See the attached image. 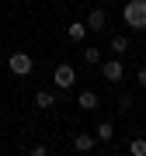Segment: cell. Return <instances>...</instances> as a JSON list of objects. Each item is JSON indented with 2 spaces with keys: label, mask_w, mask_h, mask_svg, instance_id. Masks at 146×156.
<instances>
[{
  "label": "cell",
  "mask_w": 146,
  "mask_h": 156,
  "mask_svg": "<svg viewBox=\"0 0 146 156\" xmlns=\"http://www.w3.org/2000/svg\"><path fill=\"white\" fill-rule=\"evenodd\" d=\"M94 146H97V135H90V132H77L73 135V149L77 153H90Z\"/></svg>",
  "instance_id": "5b68a950"
},
{
  "label": "cell",
  "mask_w": 146,
  "mask_h": 156,
  "mask_svg": "<svg viewBox=\"0 0 146 156\" xmlns=\"http://www.w3.org/2000/svg\"><path fill=\"white\" fill-rule=\"evenodd\" d=\"M94 135H97V139H101V142H111V135H115V125H111V122H97Z\"/></svg>",
  "instance_id": "9c48e42d"
},
{
  "label": "cell",
  "mask_w": 146,
  "mask_h": 156,
  "mask_svg": "<svg viewBox=\"0 0 146 156\" xmlns=\"http://www.w3.org/2000/svg\"><path fill=\"white\" fill-rule=\"evenodd\" d=\"M136 83H139V87H146V66H143L139 73H136Z\"/></svg>",
  "instance_id": "9a60e30c"
},
{
  "label": "cell",
  "mask_w": 146,
  "mask_h": 156,
  "mask_svg": "<svg viewBox=\"0 0 146 156\" xmlns=\"http://www.w3.org/2000/svg\"><path fill=\"white\" fill-rule=\"evenodd\" d=\"M129 153L132 156H146V139H132L129 142Z\"/></svg>",
  "instance_id": "4fadbf2b"
},
{
  "label": "cell",
  "mask_w": 146,
  "mask_h": 156,
  "mask_svg": "<svg viewBox=\"0 0 146 156\" xmlns=\"http://www.w3.org/2000/svg\"><path fill=\"white\" fill-rule=\"evenodd\" d=\"M84 62H90V66H101V49L87 45V49H84Z\"/></svg>",
  "instance_id": "8fae6325"
},
{
  "label": "cell",
  "mask_w": 146,
  "mask_h": 156,
  "mask_svg": "<svg viewBox=\"0 0 146 156\" xmlns=\"http://www.w3.org/2000/svg\"><path fill=\"white\" fill-rule=\"evenodd\" d=\"M104 24H108V14L101 11V7H97V11H90V14H87V31H101Z\"/></svg>",
  "instance_id": "8992f818"
},
{
  "label": "cell",
  "mask_w": 146,
  "mask_h": 156,
  "mask_svg": "<svg viewBox=\"0 0 146 156\" xmlns=\"http://www.w3.org/2000/svg\"><path fill=\"white\" fill-rule=\"evenodd\" d=\"M66 35H70V42H84V38H87V21H84V24L73 21L70 28H66Z\"/></svg>",
  "instance_id": "ba28073f"
},
{
  "label": "cell",
  "mask_w": 146,
  "mask_h": 156,
  "mask_svg": "<svg viewBox=\"0 0 146 156\" xmlns=\"http://www.w3.org/2000/svg\"><path fill=\"white\" fill-rule=\"evenodd\" d=\"M122 17H125V24H129L132 31H143L146 28V0H129Z\"/></svg>",
  "instance_id": "6da1fadb"
},
{
  "label": "cell",
  "mask_w": 146,
  "mask_h": 156,
  "mask_svg": "<svg viewBox=\"0 0 146 156\" xmlns=\"http://www.w3.org/2000/svg\"><path fill=\"white\" fill-rule=\"evenodd\" d=\"M132 108H136V101H132L129 94H122V97H118V111H122V115H129Z\"/></svg>",
  "instance_id": "5bb4252c"
},
{
  "label": "cell",
  "mask_w": 146,
  "mask_h": 156,
  "mask_svg": "<svg viewBox=\"0 0 146 156\" xmlns=\"http://www.w3.org/2000/svg\"><path fill=\"white\" fill-rule=\"evenodd\" d=\"M52 83H56L59 90H73V83H77V73H73L70 62H59L56 73H52Z\"/></svg>",
  "instance_id": "7a4b0ae2"
},
{
  "label": "cell",
  "mask_w": 146,
  "mask_h": 156,
  "mask_svg": "<svg viewBox=\"0 0 146 156\" xmlns=\"http://www.w3.org/2000/svg\"><path fill=\"white\" fill-rule=\"evenodd\" d=\"M101 76L108 80V83H118V80L125 76V66H122L118 59H104V62H101Z\"/></svg>",
  "instance_id": "277c9868"
},
{
  "label": "cell",
  "mask_w": 146,
  "mask_h": 156,
  "mask_svg": "<svg viewBox=\"0 0 146 156\" xmlns=\"http://www.w3.org/2000/svg\"><path fill=\"white\" fill-rule=\"evenodd\" d=\"M35 104H38V108H52V104H56V94H49V90H38V94H35Z\"/></svg>",
  "instance_id": "7c38bea8"
},
{
  "label": "cell",
  "mask_w": 146,
  "mask_h": 156,
  "mask_svg": "<svg viewBox=\"0 0 146 156\" xmlns=\"http://www.w3.org/2000/svg\"><path fill=\"white\" fill-rule=\"evenodd\" d=\"M108 49H111L115 56H125V52H129V38H125V35H115V38H111V45H108Z\"/></svg>",
  "instance_id": "30bf717a"
},
{
  "label": "cell",
  "mask_w": 146,
  "mask_h": 156,
  "mask_svg": "<svg viewBox=\"0 0 146 156\" xmlns=\"http://www.w3.org/2000/svg\"><path fill=\"white\" fill-rule=\"evenodd\" d=\"M7 66H11V73H14V76H28L35 62H31V56H28V52H14Z\"/></svg>",
  "instance_id": "3957f363"
},
{
  "label": "cell",
  "mask_w": 146,
  "mask_h": 156,
  "mask_svg": "<svg viewBox=\"0 0 146 156\" xmlns=\"http://www.w3.org/2000/svg\"><path fill=\"white\" fill-rule=\"evenodd\" d=\"M77 104H80V111H94V108H97V94H94V90H80Z\"/></svg>",
  "instance_id": "52a82bcc"
}]
</instances>
